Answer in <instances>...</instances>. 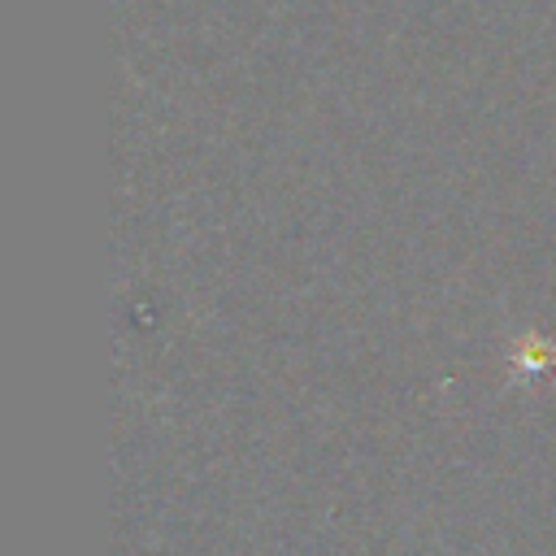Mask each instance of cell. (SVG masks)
I'll return each instance as SVG.
<instances>
[{"mask_svg": "<svg viewBox=\"0 0 556 556\" xmlns=\"http://www.w3.org/2000/svg\"><path fill=\"white\" fill-rule=\"evenodd\" d=\"M508 365H513V378H543L547 369H556V348L539 330H521L508 348Z\"/></svg>", "mask_w": 556, "mask_h": 556, "instance_id": "obj_1", "label": "cell"}]
</instances>
